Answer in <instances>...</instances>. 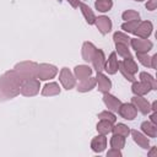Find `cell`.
<instances>
[{"instance_id":"cell-10","label":"cell","mask_w":157,"mask_h":157,"mask_svg":"<svg viewBox=\"0 0 157 157\" xmlns=\"http://www.w3.org/2000/svg\"><path fill=\"white\" fill-rule=\"evenodd\" d=\"M71 4H72V6H76L77 4H78V0H69Z\"/></svg>"},{"instance_id":"cell-4","label":"cell","mask_w":157,"mask_h":157,"mask_svg":"<svg viewBox=\"0 0 157 157\" xmlns=\"http://www.w3.org/2000/svg\"><path fill=\"white\" fill-rule=\"evenodd\" d=\"M123 109L126 110V112L120 110V113L125 117V119H132V118H134V115H135V109H134L130 104H124V105H123Z\"/></svg>"},{"instance_id":"cell-8","label":"cell","mask_w":157,"mask_h":157,"mask_svg":"<svg viewBox=\"0 0 157 157\" xmlns=\"http://www.w3.org/2000/svg\"><path fill=\"white\" fill-rule=\"evenodd\" d=\"M114 59H115V54L113 53V54L110 55V67H109V69H107V71H109L110 74L115 72V70H117V66L114 65Z\"/></svg>"},{"instance_id":"cell-1","label":"cell","mask_w":157,"mask_h":157,"mask_svg":"<svg viewBox=\"0 0 157 157\" xmlns=\"http://www.w3.org/2000/svg\"><path fill=\"white\" fill-rule=\"evenodd\" d=\"M96 23L101 28V32L102 33H107V32L110 31V21H109V18H107V17H99V18H97Z\"/></svg>"},{"instance_id":"cell-9","label":"cell","mask_w":157,"mask_h":157,"mask_svg":"<svg viewBox=\"0 0 157 157\" xmlns=\"http://www.w3.org/2000/svg\"><path fill=\"white\" fill-rule=\"evenodd\" d=\"M139 20H135V22L134 23H129V25H124L123 26V28L125 29V31H131V32H135V26H136V22H137Z\"/></svg>"},{"instance_id":"cell-6","label":"cell","mask_w":157,"mask_h":157,"mask_svg":"<svg viewBox=\"0 0 157 157\" xmlns=\"http://www.w3.org/2000/svg\"><path fill=\"white\" fill-rule=\"evenodd\" d=\"M97 78H98V81H99V86H101V91H103V92H105V91H108L109 90V87H110V82L103 76V75H101V74H98V76H97Z\"/></svg>"},{"instance_id":"cell-5","label":"cell","mask_w":157,"mask_h":157,"mask_svg":"<svg viewBox=\"0 0 157 157\" xmlns=\"http://www.w3.org/2000/svg\"><path fill=\"white\" fill-rule=\"evenodd\" d=\"M112 6V1L110 0H98L96 2V7L99 10V11H108Z\"/></svg>"},{"instance_id":"cell-3","label":"cell","mask_w":157,"mask_h":157,"mask_svg":"<svg viewBox=\"0 0 157 157\" xmlns=\"http://www.w3.org/2000/svg\"><path fill=\"white\" fill-rule=\"evenodd\" d=\"M132 102H134L136 105L140 107V110H141L142 113H147V112H148V103H146L142 98L135 97V98H132Z\"/></svg>"},{"instance_id":"cell-2","label":"cell","mask_w":157,"mask_h":157,"mask_svg":"<svg viewBox=\"0 0 157 157\" xmlns=\"http://www.w3.org/2000/svg\"><path fill=\"white\" fill-rule=\"evenodd\" d=\"M132 45H134V48L136 49V50H139V52H147L151 47H152V44H151V42H147V40H145L144 43H141V40H132Z\"/></svg>"},{"instance_id":"cell-7","label":"cell","mask_w":157,"mask_h":157,"mask_svg":"<svg viewBox=\"0 0 157 157\" xmlns=\"http://www.w3.org/2000/svg\"><path fill=\"white\" fill-rule=\"evenodd\" d=\"M81 7L83 9V12H85V15H86V18H87V22L88 23H93L94 21V17H93V13L90 11V9H87L85 5H81Z\"/></svg>"},{"instance_id":"cell-11","label":"cell","mask_w":157,"mask_h":157,"mask_svg":"<svg viewBox=\"0 0 157 157\" xmlns=\"http://www.w3.org/2000/svg\"><path fill=\"white\" fill-rule=\"evenodd\" d=\"M136 1H141V0H136Z\"/></svg>"}]
</instances>
